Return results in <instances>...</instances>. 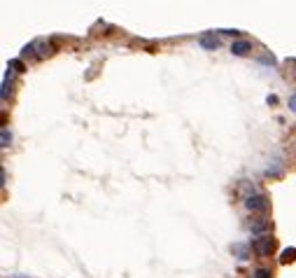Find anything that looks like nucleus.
<instances>
[{
    "mask_svg": "<svg viewBox=\"0 0 296 278\" xmlns=\"http://www.w3.org/2000/svg\"><path fill=\"white\" fill-rule=\"evenodd\" d=\"M273 248H275V239H273V236H268V234H263V236H259V239L252 241V250L257 252L259 257L271 255Z\"/></svg>",
    "mask_w": 296,
    "mask_h": 278,
    "instance_id": "nucleus-1",
    "label": "nucleus"
},
{
    "mask_svg": "<svg viewBox=\"0 0 296 278\" xmlns=\"http://www.w3.org/2000/svg\"><path fill=\"white\" fill-rule=\"evenodd\" d=\"M245 206L250 208V211L263 213V211H268V199H266L263 194H252V196H247L245 199Z\"/></svg>",
    "mask_w": 296,
    "mask_h": 278,
    "instance_id": "nucleus-2",
    "label": "nucleus"
},
{
    "mask_svg": "<svg viewBox=\"0 0 296 278\" xmlns=\"http://www.w3.org/2000/svg\"><path fill=\"white\" fill-rule=\"evenodd\" d=\"M250 49H252V45H250L247 40H238V42H233V45H231V52H233L236 56H245Z\"/></svg>",
    "mask_w": 296,
    "mask_h": 278,
    "instance_id": "nucleus-3",
    "label": "nucleus"
},
{
    "mask_svg": "<svg viewBox=\"0 0 296 278\" xmlns=\"http://www.w3.org/2000/svg\"><path fill=\"white\" fill-rule=\"evenodd\" d=\"M266 229H271V222L266 217H259V220H252V222H250V232H254V234H261V232H266Z\"/></svg>",
    "mask_w": 296,
    "mask_h": 278,
    "instance_id": "nucleus-4",
    "label": "nucleus"
},
{
    "mask_svg": "<svg viewBox=\"0 0 296 278\" xmlns=\"http://www.w3.org/2000/svg\"><path fill=\"white\" fill-rule=\"evenodd\" d=\"M198 42H201V47H203V49H217V47H220V40L214 38V35H201V40H198Z\"/></svg>",
    "mask_w": 296,
    "mask_h": 278,
    "instance_id": "nucleus-5",
    "label": "nucleus"
},
{
    "mask_svg": "<svg viewBox=\"0 0 296 278\" xmlns=\"http://www.w3.org/2000/svg\"><path fill=\"white\" fill-rule=\"evenodd\" d=\"M294 260H296V248H285L280 252V264H289Z\"/></svg>",
    "mask_w": 296,
    "mask_h": 278,
    "instance_id": "nucleus-6",
    "label": "nucleus"
},
{
    "mask_svg": "<svg viewBox=\"0 0 296 278\" xmlns=\"http://www.w3.org/2000/svg\"><path fill=\"white\" fill-rule=\"evenodd\" d=\"M7 68H10V70H14V72H23V70H26V66H23V63L19 61V59H12Z\"/></svg>",
    "mask_w": 296,
    "mask_h": 278,
    "instance_id": "nucleus-7",
    "label": "nucleus"
},
{
    "mask_svg": "<svg viewBox=\"0 0 296 278\" xmlns=\"http://www.w3.org/2000/svg\"><path fill=\"white\" fill-rule=\"evenodd\" d=\"M233 252H236V255L240 257V260H247V248H245V245L236 243V245H233Z\"/></svg>",
    "mask_w": 296,
    "mask_h": 278,
    "instance_id": "nucleus-8",
    "label": "nucleus"
},
{
    "mask_svg": "<svg viewBox=\"0 0 296 278\" xmlns=\"http://www.w3.org/2000/svg\"><path fill=\"white\" fill-rule=\"evenodd\" d=\"M0 138H3V147H10L12 136H10V131H7V127H3V134H0Z\"/></svg>",
    "mask_w": 296,
    "mask_h": 278,
    "instance_id": "nucleus-9",
    "label": "nucleus"
},
{
    "mask_svg": "<svg viewBox=\"0 0 296 278\" xmlns=\"http://www.w3.org/2000/svg\"><path fill=\"white\" fill-rule=\"evenodd\" d=\"M273 273H271V269H257V271L252 273V278H271Z\"/></svg>",
    "mask_w": 296,
    "mask_h": 278,
    "instance_id": "nucleus-10",
    "label": "nucleus"
},
{
    "mask_svg": "<svg viewBox=\"0 0 296 278\" xmlns=\"http://www.w3.org/2000/svg\"><path fill=\"white\" fill-rule=\"evenodd\" d=\"M289 108L296 112V94H291V96H289Z\"/></svg>",
    "mask_w": 296,
    "mask_h": 278,
    "instance_id": "nucleus-11",
    "label": "nucleus"
}]
</instances>
